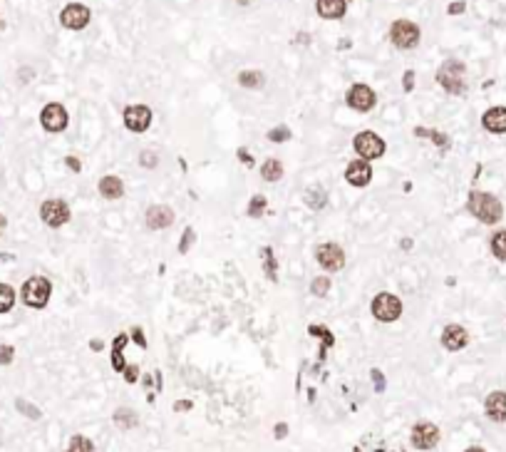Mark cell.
<instances>
[{
	"instance_id": "9a60e30c",
	"label": "cell",
	"mask_w": 506,
	"mask_h": 452,
	"mask_svg": "<svg viewBox=\"0 0 506 452\" xmlns=\"http://www.w3.org/2000/svg\"><path fill=\"white\" fill-rule=\"evenodd\" d=\"M442 345L447 350H452V353H457V350L467 348L469 345V333L464 325H457V323H449L447 328L442 330Z\"/></svg>"
},
{
	"instance_id": "d4e9b609",
	"label": "cell",
	"mask_w": 506,
	"mask_h": 452,
	"mask_svg": "<svg viewBox=\"0 0 506 452\" xmlns=\"http://www.w3.org/2000/svg\"><path fill=\"white\" fill-rule=\"evenodd\" d=\"M305 204H308L310 209H323L325 204H328V194L323 192L320 187H313V189H308L305 192Z\"/></svg>"
},
{
	"instance_id": "bcb514c9",
	"label": "cell",
	"mask_w": 506,
	"mask_h": 452,
	"mask_svg": "<svg viewBox=\"0 0 506 452\" xmlns=\"http://www.w3.org/2000/svg\"><path fill=\"white\" fill-rule=\"evenodd\" d=\"M174 410H179V413H184V410H192V403H189V400H179V403L174 405Z\"/></svg>"
},
{
	"instance_id": "5bb4252c",
	"label": "cell",
	"mask_w": 506,
	"mask_h": 452,
	"mask_svg": "<svg viewBox=\"0 0 506 452\" xmlns=\"http://www.w3.org/2000/svg\"><path fill=\"white\" fill-rule=\"evenodd\" d=\"M345 182L353 184V187H358V189L368 187V184L373 182V167H370V162H365V159H355V162H350L348 169H345Z\"/></svg>"
},
{
	"instance_id": "cb8c5ba5",
	"label": "cell",
	"mask_w": 506,
	"mask_h": 452,
	"mask_svg": "<svg viewBox=\"0 0 506 452\" xmlns=\"http://www.w3.org/2000/svg\"><path fill=\"white\" fill-rule=\"evenodd\" d=\"M112 420H114V425H119L122 430H129V428L137 425V413L129 410V408H119V410H114Z\"/></svg>"
},
{
	"instance_id": "ac0fdd59",
	"label": "cell",
	"mask_w": 506,
	"mask_h": 452,
	"mask_svg": "<svg viewBox=\"0 0 506 452\" xmlns=\"http://www.w3.org/2000/svg\"><path fill=\"white\" fill-rule=\"evenodd\" d=\"M482 127L492 134H504L506 132V107H492L484 112Z\"/></svg>"
},
{
	"instance_id": "c3c4849f",
	"label": "cell",
	"mask_w": 506,
	"mask_h": 452,
	"mask_svg": "<svg viewBox=\"0 0 506 452\" xmlns=\"http://www.w3.org/2000/svg\"><path fill=\"white\" fill-rule=\"evenodd\" d=\"M5 226H8V222H5V217H3V214H0V234H3V231H5Z\"/></svg>"
},
{
	"instance_id": "7a4b0ae2",
	"label": "cell",
	"mask_w": 506,
	"mask_h": 452,
	"mask_svg": "<svg viewBox=\"0 0 506 452\" xmlns=\"http://www.w3.org/2000/svg\"><path fill=\"white\" fill-rule=\"evenodd\" d=\"M437 82L447 90L449 95L467 92V68L459 60H444L442 68L437 70Z\"/></svg>"
},
{
	"instance_id": "8992f818",
	"label": "cell",
	"mask_w": 506,
	"mask_h": 452,
	"mask_svg": "<svg viewBox=\"0 0 506 452\" xmlns=\"http://www.w3.org/2000/svg\"><path fill=\"white\" fill-rule=\"evenodd\" d=\"M355 152L360 154V159L365 162H373V159H380L385 154V139L375 132H360L358 137L353 139Z\"/></svg>"
},
{
	"instance_id": "4316f807",
	"label": "cell",
	"mask_w": 506,
	"mask_h": 452,
	"mask_svg": "<svg viewBox=\"0 0 506 452\" xmlns=\"http://www.w3.org/2000/svg\"><path fill=\"white\" fill-rule=\"evenodd\" d=\"M67 452H94V443L84 435H72L67 443Z\"/></svg>"
},
{
	"instance_id": "277c9868",
	"label": "cell",
	"mask_w": 506,
	"mask_h": 452,
	"mask_svg": "<svg viewBox=\"0 0 506 452\" xmlns=\"http://www.w3.org/2000/svg\"><path fill=\"white\" fill-rule=\"evenodd\" d=\"M370 311H373L375 318L383 321V323H392V321H397L400 316H402V301H400L395 294H387V291H383V294H378L373 298V303H370Z\"/></svg>"
},
{
	"instance_id": "681fc988",
	"label": "cell",
	"mask_w": 506,
	"mask_h": 452,
	"mask_svg": "<svg viewBox=\"0 0 506 452\" xmlns=\"http://www.w3.org/2000/svg\"><path fill=\"white\" fill-rule=\"evenodd\" d=\"M464 452H487V450H484V448H477V445H474V448H467Z\"/></svg>"
},
{
	"instance_id": "60d3db41",
	"label": "cell",
	"mask_w": 506,
	"mask_h": 452,
	"mask_svg": "<svg viewBox=\"0 0 506 452\" xmlns=\"http://www.w3.org/2000/svg\"><path fill=\"white\" fill-rule=\"evenodd\" d=\"M464 8H467V3H462V0H459V3H452L447 8V13L449 15H459V13H464Z\"/></svg>"
},
{
	"instance_id": "836d02e7",
	"label": "cell",
	"mask_w": 506,
	"mask_h": 452,
	"mask_svg": "<svg viewBox=\"0 0 506 452\" xmlns=\"http://www.w3.org/2000/svg\"><path fill=\"white\" fill-rule=\"evenodd\" d=\"M268 139H270V142H288V139H290V129L285 127V124H280V127H273L268 132Z\"/></svg>"
},
{
	"instance_id": "7402d4cb",
	"label": "cell",
	"mask_w": 506,
	"mask_h": 452,
	"mask_svg": "<svg viewBox=\"0 0 506 452\" xmlns=\"http://www.w3.org/2000/svg\"><path fill=\"white\" fill-rule=\"evenodd\" d=\"M265 82L263 72H258V70H243L241 75H238V85L246 90H260Z\"/></svg>"
},
{
	"instance_id": "8d00e7d4",
	"label": "cell",
	"mask_w": 506,
	"mask_h": 452,
	"mask_svg": "<svg viewBox=\"0 0 506 452\" xmlns=\"http://www.w3.org/2000/svg\"><path fill=\"white\" fill-rule=\"evenodd\" d=\"M192 241H194V229H192V226H189V229L184 231V236H182V244H179V251H182V254H187V251L192 249Z\"/></svg>"
},
{
	"instance_id": "484cf974",
	"label": "cell",
	"mask_w": 506,
	"mask_h": 452,
	"mask_svg": "<svg viewBox=\"0 0 506 452\" xmlns=\"http://www.w3.org/2000/svg\"><path fill=\"white\" fill-rule=\"evenodd\" d=\"M489 246H492V254L497 256L499 261H506V229L497 231V234L492 236V241H489Z\"/></svg>"
},
{
	"instance_id": "4dcf8cb0",
	"label": "cell",
	"mask_w": 506,
	"mask_h": 452,
	"mask_svg": "<svg viewBox=\"0 0 506 452\" xmlns=\"http://www.w3.org/2000/svg\"><path fill=\"white\" fill-rule=\"evenodd\" d=\"M328 291H330L328 276H318V279H313V284H310V294L318 296V298H323V296H328Z\"/></svg>"
},
{
	"instance_id": "30bf717a",
	"label": "cell",
	"mask_w": 506,
	"mask_h": 452,
	"mask_svg": "<svg viewBox=\"0 0 506 452\" xmlns=\"http://www.w3.org/2000/svg\"><path fill=\"white\" fill-rule=\"evenodd\" d=\"M67 109L62 107L60 102H50L43 107V112H40V124H43L48 132H65L67 129Z\"/></svg>"
},
{
	"instance_id": "52a82bcc",
	"label": "cell",
	"mask_w": 506,
	"mask_h": 452,
	"mask_svg": "<svg viewBox=\"0 0 506 452\" xmlns=\"http://www.w3.org/2000/svg\"><path fill=\"white\" fill-rule=\"evenodd\" d=\"M439 438H442V433H439L437 425L429 423V420H419V423L412 428V435H409V440H412V448L414 450H424V452L437 448Z\"/></svg>"
},
{
	"instance_id": "ee69618b",
	"label": "cell",
	"mask_w": 506,
	"mask_h": 452,
	"mask_svg": "<svg viewBox=\"0 0 506 452\" xmlns=\"http://www.w3.org/2000/svg\"><path fill=\"white\" fill-rule=\"evenodd\" d=\"M132 335H134V340H137V343H139V348H147V340H144L142 328H134V330H132Z\"/></svg>"
},
{
	"instance_id": "1f68e13d",
	"label": "cell",
	"mask_w": 506,
	"mask_h": 452,
	"mask_svg": "<svg viewBox=\"0 0 506 452\" xmlns=\"http://www.w3.org/2000/svg\"><path fill=\"white\" fill-rule=\"evenodd\" d=\"M263 271H265V276H268L270 281H275L278 276H275V259H273V251L265 246L263 249Z\"/></svg>"
},
{
	"instance_id": "3957f363",
	"label": "cell",
	"mask_w": 506,
	"mask_h": 452,
	"mask_svg": "<svg viewBox=\"0 0 506 452\" xmlns=\"http://www.w3.org/2000/svg\"><path fill=\"white\" fill-rule=\"evenodd\" d=\"M23 303L30 306V308H45L53 296V284L45 276H30L23 284Z\"/></svg>"
},
{
	"instance_id": "f546056e",
	"label": "cell",
	"mask_w": 506,
	"mask_h": 452,
	"mask_svg": "<svg viewBox=\"0 0 506 452\" xmlns=\"http://www.w3.org/2000/svg\"><path fill=\"white\" fill-rule=\"evenodd\" d=\"M265 197L263 194H255V197L248 202V217L251 219H258V217H263V212H265Z\"/></svg>"
},
{
	"instance_id": "e0dca14e",
	"label": "cell",
	"mask_w": 506,
	"mask_h": 452,
	"mask_svg": "<svg viewBox=\"0 0 506 452\" xmlns=\"http://www.w3.org/2000/svg\"><path fill=\"white\" fill-rule=\"evenodd\" d=\"M174 224V209L167 207V204H154V207L147 209V226L149 229H167V226Z\"/></svg>"
},
{
	"instance_id": "44dd1931",
	"label": "cell",
	"mask_w": 506,
	"mask_h": 452,
	"mask_svg": "<svg viewBox=\"0 0 506 452\" xmlns=\"http://www.w3.org/2000/svg\"><path fill=\"white\" fill-rule=\"evenodd\" d=\"M127 340H129L127 335L119 333L112 343V368L117 373H124V368H127V360H124V345H127Z\"/></svg>"
},
{
	"instance_id": "f1b7e54d",
	"label": "cell",
	"mask_w": 506,
	"mask_h": 452,
	"mask_svg": "<svg viewBox=\"0 0 506 452\" xmlns=\"http://www.w3.org/2000/svg\"><path fill=\"white\" fill-rule=\"evenodd\" d=\"M414 134H417V137H429V139H434V142H437L442 149L449 147V137H447V134H442V132H434V129L417 127V129H414Z\"/></svg>"
},
{
	"instance_id": "e575fe53",
	"label": "cell",
	"mask_w": 506,
	"mask_h": 452,
	"mask_svg": "<svg viewBox=\"0 0 506 452\" xmlns=\"http://www.w3.org/2000/svg\"><path fill=\"white\" fill-rule=\"evenodd\" d=\"M139 164H142L144 169H154L159 164V157L152 152V149H144V152L139 154Z\"/></svg>"
},
{
	"instance_id": "4fadbf2b",
	"label": "cell",
	"mask_w": 506,
	"mask_h": 452,
	"mask_svg": "<svg viewBox=\"0 0 506 452\" xmlns=\"http://www.w3.org/2000/svg\"><path fill=\"white\" fill-rule=\"evenodd\" d=\"M345 99H348L350 107L358 109V112H370V109L375 107V102H378L373 87H368V85L363 82L353 85V87L348 90V95H345Z\"/></svg>"
},
{
	"instance_id": "ffe728a7",
	"label": "cell",
	"mask_w": 506,
	"mask_h": 452,
	"mask_svg": "<svg viewBox=\"0 0 506 452\" xmlns=\"http://www.w3.org/2000/svg\"><path fill=\"white\" fill-rule=\"evenodd\" d=\"M99 194L104 199H122L124 194V182L114 174H107V177L99 179Z\"/></svg>"
},
{
	"instance_id": "2e32d148",
	"label": "cell",
	"mask_w": 506,
	"mask_h": 452,
	"mask_svg": "<svg viewBox=\"0 0 506 452\" xmlns=\"http://www.w3.org/2000/svg\"><path fill=\"white\" fill-rule=\"evenodd\" d=\"M484 413L494 423H506V393L504 390H494L484 400Z\"/></svg>"
},
{
	"instance_id": "f35d334b",
	"label": "cell",
	"mask_w": 506,
	"mask_h": 452,
	"mask_svg": "<svg viewBox=\"0 0 506 452\" xmlns=\"http://www.w3.org/2000/svg\"><path fill=\"white\" fill-rule=\"evenodd\" d=\"M124 380H127V383H137V378H139V368L137 365H129L127 363V368H124Z\"/></svg>"
},
{
	"instance_id": "7c38bea8",
	"label": "cell",
	"mask_w": 506,
	"mask_h": 452,
	"mask_svg": "<svg viewBox=\"0 0 506 452\" xmlns=\"http://www.w3.org/2000/svg\"><path fill=\"white\" fill-rule=\"evenodd\" d=\"M89 18H92V13H89L87 5L82 3H70L62 8V13H60V23L65 25L67 30H82L87 28Z\"/></svg>"
},
{
	"instance_id": "d6986e66",
	"label": "cell",
	"mask_w": 506,
	"mask_h": 452,
	"mask_svg": "<svg viewBox=\"0 0 506 452\" xmlns=\"http://www.w3.org/2000/svg\"><path fill=\"white\" fill-rule=\"evenodd\" d=\"M315 10L325 20H340L345 15V10H348V3L345 0H318Z\"/></svg>"
},
{
	"instance_id": "7dc6e473",
	"label": "cell",
	"mask_w": 506,
	"mask_h": 452,
	"mask_svg": "<svg viewBox=\"0 0 506 452\" xmlns=\"http://www.w3.org/2000/svg\"><path fill=\"white\" fill-rule=\"evenodd\" d=\"M89 345H92V350H99V348H102V340H92Z\"/></svg>"
},
{
	"instance_id": "74e56055",
	"label": "cell",
	"mask_w": 506,
	"mask_h": 452,
	"mask_svg": "<svg viewBox=\"0 0 506 452\" xmlns=\"http://www.w3.org/2000/svg\"><path fill=\"white\" fill-rule=\"evenodd\" d=\"M13 355H15L13 345H3V348H0V365H10V363H13Z\"/></svg>"
},
{
	"instance_id": "8fae6325",
	"label": "cell",
	"mask_w": 506,
	"mask_h": 452,
	"mask_svg": "<svg viewBox=\"0 0 506 452\" xmlns=\"http://www.w3.org/2000/svg\"><path fill=\"white\" fill-rule=\"evenodd\" d=\"M152 109L147 107V104H129L127 109H124V127L129 129V132H147L149 124H152Z\"/></svg>"
},
{
	"instance_id": "7bdbcfd3",
	"label": "cell",
	"mask_w": 506,
	"mask_h": 452,
	"mask_svg": "<svg viewBox=\"0 0 506 452\" xmlns=\"http://www.w3.org/2000/svg\"><path fill=\"white\" fill-rule=\"evenodd\" d=\"M275 440H283L285 438V435H288V425H285V423H278V425H275Z\"/></svg>"
},
{
	"instance_id": "d590c367",
	"label": "cell",
	"mask_w": 506,
	"mask_h": 452,
	"mask_svg": "<svg viewBox=\"0 0 506 452\" xmlns=\"http://www.w3.org/2000/svg\"><path fill=\"white\" fill-rule=\"evenodd\" d=\"M15 405H18V410L23 415H28V418H33V420H38L40 418V410L38 408H33L30 403H25V400H15Z\"/></svg>"
},
{
	"instance_id": "5b68a950",
	"label": "cell",
	"mask_w": 506,
	"mask_h": 452,
	"mask_svg": "<svg viewBox=\"0 0 506 452\" xmlns=\"http://www.w3.org/2000/svg\"><path fill=\"white\" fill-rule=\"evenodd\" d=\"M390 40L395 48L400 50H412L419 45V28L412 20H395L390 28Z\"/></svg>"
},
{
	"instance_id": "9c48e42d",
	"label": "cell",
	"mask_w": 506,
	"mask_h": 452,
	"mask_svg": "<svg viewBox=\"0 0 506 452\" xmlns=\"http://www.w3.org/2000/svg\"><path fill=\"white\" fill-rule=\"evenodd\" d=\"M315 261H318L320 266H323L325 271H340L345 266V251L343 246L338 244H330V241H325V244H318L315 246Z\"/></svg>"
},
{
	"instance_id": "ba28073f",
	"label": "cell",
	"mask_w": 506,
	"mask_h": 452,
	"mask_svg": "<svg viewBox=\"0 0 506 452\" xmlns=\"http://www.w3.org/2000/svg\"><path fill=\"white\" fill-rule=\"evenodd\" d=\"M70 217H72V214H70L67 202H62V199H48V202H43V207H40V219H43L50 229L65 226L70 222Z\"/></svg>"
},
{
	"instance_id": "6da1fadb",
	"label": "cell",
	"mask_w": 506,
	"mask_h": 452,
	"mask_svg": "<svg viewBox=\"0 0 506 452\" xmlns=\"http://www.w3.org/2000/svg\"><path fill=\"white\" fill-rule=\"evenodd\" d=\"M467 209L472 217H477L479 222L484 224H499L504 217V207L494 194H487V192H472L469 194V202H467Z\"/></svg>"
},
{
	"instance_id": "603a6c76",
	"label": "cell",
	"mask_w": 506,
	"mask_h": 452,
	"mask_svg": "<svg viewBox=\"0 0 506 452\" xmlns=\"http://www.w3.org/2000/svg\"><path fill=\"white\" fill-rule=\"evenodd\" d=\"M260 177H263L265 182H278V179L283 177V164H280V159H265L263 167H260Z\"/></svg>"
},
{
	"instance_id": "ab89813d",
	"label": "cell",
	"mask_w": 506,
	"mask_h": 452,
	"mask_svg": "<svg viewBox=\"0 0 506 452\" xmlns=\"http://www.w3.org/2000/svg\"><path fill=\"white\" fill-rule=\"evenodd\" d=\"M402 85H405V92H409V90L414 87V72H412V70H407V72H405Z\"/></svg>"
},
{
	"instance_id": "f6af8a7d",
	"label": "cell",
	"mask_w": 506,
	"mask_h": 452,
	"mask_svg": "<svg viewBox=\"0 0 506 452\" xmlns=\"http://www.w3.org/2000/svg\"><path fill=\"white\" fill-rule=\"evenodd\" d=\"M65 162H67V167L72 169V172H79V169H82V164H79V159H75V157H67V159H65Z\"/></svg>"
},
{
	"instance_id": "d6a6232c",
	"label": "cell",
	"mask_w": 506,
	"mask_h": 452,
	"mask_svg": "<svg viewBox=\"0 0 506 452\" xmlns=\"http://www.w3.org/2000/svg\"><path fill=\"white\" fill-rule=\"evenodd\" d=\"M308 333H310V335H315V338H323V340H325V348H330V345L335 343L333 333H330V330L325 328V325H310Z\"/></svg>"
},
{
	"instance_id": "b9f144b4",
	"label": "cell",
	"mask_w": 506,
	"mask_h": 452,
	"mask_svg": "<svg viewBox=\"0 0 506 452\" xmlns=\"http://www.w3.org/2000/svg\"><path fill=\"white\" fill-rule=\"evenodd\" d=\"M373 378H375V388H378V393H383L385 390V378H383V373H380V370H373Z\"/></svg>"
},
{
	"instance_id": "83f0119b",
	"label": "cell",
	"mask_w": 506,
	"mask_h": 452,
	"mask_svg": "<svg viewBox=\"0 0 506 452\" xmlns=\"http://www.w3.org/2000/svg\"><path fill=\"white\" fill-rule=\"evenodd\" d=\"M15 306V291L13 286L0 284V313H8L10 308Z\"/></svg>"
}]
</instances>
